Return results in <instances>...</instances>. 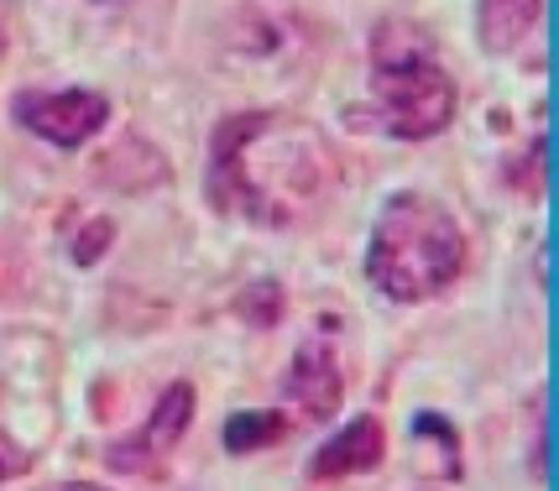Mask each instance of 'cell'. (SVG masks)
Masks as SVG:
<instances>
[{"instance_id": "1", "label": "cell", "mask_w": 559, "mask_h": 491, "mask_svg": "<svg viewBox=\"0 0 559 491\" xmlns=\"http://www.w3.org/2000/svg\"><path fill=\"white\" fill-rule=\"evenodd\" d=\"M330 189V152L288 116H230L210 147V194L251 225H293Z\"/></svg>"}, {"instance_id": "2", "label": "cell", "mask_w": 559, "mask_h": 491, "mask_svg": "<svg viewBox=\"0 0 559 491\" xmlns=\"http://www.w3.org/2000/svg\"><path fill=\"white\" fill-rule=\"evenodd\" d=\"M461 89L435 58V43L418 22L388 16L371 32V99L356 110V125L382 131L392 142H429L455 121Z\"/></svg>"}, {"instance_id": "3", "label": "cell", "mask_w": 559, "mask_h": 491, "mask_svg": "<svg viewBox=\"0 0 559 491\" xmlns=\"http://www.w3.org/2000/svg\"><path fill=\"white\" fill-rule=\"evenodd\" d=\"M465 267L461 220L429 194H392L366 241V283L392 303H429Z\"/></svg>"}, {"instance_id": "4", "label": "cell", "mask_w": 559, "mask_h": 491, "mask_svg": "<svg viewBox=\"0 0 559 491\" xmlns=\"http://www.w3.org/2000/svg\"><path fill=\"white\" fill-rule=\"evenodd\" d=\"M11 110L32 136H43L52 147H84L110 121V99L95 89H22L11 99Z\"/></svg>"}, {"instance_id": "5", "label": "cell", "mask_w": 559, "mask_h": 491, "mask_svg": "<svg viewBox=\"0 0 559 491\" xmlns=\"http://www.w3.org/2000/svg\"><path fill=\"white\" fill-rule=\"evenodd\" d=\"M189 418H194V387H189V382H173L168 393L157 397V408H152V418H146L142 429L121 434V440L105 450L110 470H126V476H152V470H163V460L173 455V444L183 440Z\"/></svg>"}, {"instance_id": "6", "label": "cell", "mask_w": 559, "mask_h": 491, "mask_svg": "<svg viewBox=\"0 0 559 491\" xmlns=\"http://www.w3.org/2000/svg\"><path fill=\"white\" fill-rule=\"evenodd\" d=\"M288 397L304 408L309 418H335L341 414V397H345V376L341 361H335V345L309 335V340L293 350V367H288Z\"/></svg>"}, {"instance_id": "7", "label": "cell", "mask_w": 559, "mask_h": 491, "mask_svg": "<svg viewBox=\"0 0 559 491\" xmlns=\"http://www.w3.org/2000/svg\"><path fill=\"white\" fill-rule=\"evenodd\" d=\"M388 455V434L377 418H350L335 440H324L309 460V476L314 481H341V476H356V470H377Z\"/></svg>"}, {"instance_id": "8", "label": "cell", "mask_w": 559, "mask_h": 491, "mask_svg": "<svg viewBox=\"0 0 559 491\" xmlns=\"http://www.w3.org/2000/svg\"><path fill=\"white\" fill-rule=\"evenodd\" d=\"M538 11H544V0H481L476 5V37H481V48L497 52V58L512 52L538 26Z\"/></svg>"}, {"instance_id": "9", "label": "cell", "mask_w": 559, "mask_h": 491, "mask_svg": "<svg viewBox=\"0 0 559 491\" xmlns=\"http://www.w3.org/2000/svg\"><path fill=\"white\" fill-rule=\"evenodd\" d=\"M283 434H288V418L272 414V408H246V414H236L219 429V440H225L230 455H257L262 444H277Z\"/></svg>"}, {"instance_id": "10", "label": "cell", "mask_w": 559, "mask_h": 491, "mask_svg": "<svg viewBox=\"0 0 559 491\" xmlns=\"http://www.w3.org/2000/svg\"><path fill=\"white\" fill-rule=\"evenodd\" d=\"M414 440L435 450V460H429L435 476H450V481L461 476V440H455V429H450L439 414H418L414 418Z\"/></svg>"}, {"instance_id": "11", "label": "cell", "mask_w": 559, "mask_h": 491, "mask_svg": "<svg viewBox=\"0 0 559 491\" xmlns=\"http://www.w3.org/2000/svg\"><path fill=\"white\" fill-rule=\"evenodd\" d=\"M110 241H116V225H110V220H90V225H84V236H79V246H73V262H79V267H95Z\"/></svg>"}, {"instance_id": "12", "label": "cell", "mask_w": 559, "mask_h": 491, "mask_svg": "<svg viewBox=\"0 0 559 491\" xmlns=\"http://www.w3.org/2000/svg\"><path fill=\"white\" fill-rule=\"evenodd\" d=\"M32 466V455H26L22 444L11 440L5 429H0V481H11V476H22V470Z\"/></svg>"}, {"instance_id": "13", "label": "cell", "mask_w": 559, "mask_h": 491, "mask_svg": "<svg viewBox=\"0 0 559 491\" xmlns=\"http://www.w3.org/2000/svg\"><path fill=\"white\" fill-rule=\"evenodd\" d=\"M63 491H110V487H95V481H69Z\"/></svg>"}]
</instances>
